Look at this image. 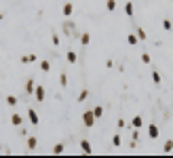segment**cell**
I'll list each match as a JSON object with an SVG mask.
<instances>
[{
  "mask_svg": "<svg viewBox=\"0 0 173 158\" xmlns=\"http://www.w3.org/2000/svg\"><path fill=\"white\" fill-rule=\"evenodd\" d=\"M137 38L139 40H146V32H144L141 27H137Z\"/></svg>",
  "mask_w": 173,
  "mask_h": 158,
  "instance_id": "d4e9b609",
  "label": "cell"
},
{
  "mask_svg": "<svg viewBox=\"0 0 173 158\" xmlns=\"http://www.w3.org/2000/svg\"><path fill=\"white\" fill-rule=\"evenodd\" d=\"M82 122H84L87 127H93V124H95V114H93V112H84V114H82Z\"/></svg>",
  "mask_w": 173,
  "mask_h": 158,
  "instance_id": "6da1fadb",
  "label": "cell"
},
{
  "mask_svg": "<svg viewBox=\"0 0 173 158\" xmlns=\"http://www.w3.org/2000/svg\"><path fill=\"white\" fill-rule=\"evenodd\" d=\"M25 91H28V93H34V80H32V78L28 80V85H25Z\"/></svg>",
  "mask_w": 173,
  "mask_h": 158,
  "instance_id": "5bb4252c",
  "label": "cell"
},
{
  "mask_svg": "<svg viewBox=\"0 0 173 158\" xmlns=\"http://www.w3.org/2000/svg\"><path fill=\"white\" fill-rule=\"evenodd\" d=\"M21 63H32V61H36V55H25V57H21Z\"/></svg>",
  "mask_w": 173,
  "mask_h": 158,
  "instance_id": "9c48e42d",
  "label": "cell"
},
{
  "mask_svg": "<svg viewBox=\"0 0 173 158\" xmlns=\"http://www.w3.org/2000/svg\"><path fill=\"white\" fill-rule=\"evenodd\" d=\"M106 9H108V11H114L116 9V0H108V2H106Z\"/></svg>",
  "mask_w": 173,
  "mask_h": 158,
  "instance_id": "2e32d148",
  "label": "cell"
},
{
  "mask_svg": "<svg viewBox=\"0 0 173 158\" xmlns=\"http://www.w3.org/2000/svg\"><path fill=\"white\" fill-rule=\"evenodd\" d=\"M53 44H55V47L59 44V36H57V34H53Z\"/></svg>",
  "mask_w": 173,
  "mask_h": 158,
  "instance_id": "f546056e",
  "label": "cell"
},
{
  "mask_svg": "<svg viewBox=\"0 0 173 158\" xmlns=\"http://www.w3.org/2000/svg\"><path fill=\"white\" fill-rule=\"evenodd\" d=\"M59 85H61V86L68 85V76H66V74H61V76H59Z\"/></svg>",
  "mask_w": 173,
  "mask_h": 158,
  "instance_id": "7402d4cb",
  "label": "cell"
},
{
  "mask_svg": "<svg viewBox=\"0 0 173 158\" xmlns=\"http://www.w3.org/2000/svg\"><path fill=\"white\" fill-rule=\"evenodd\" d=\"M72 11H74V6H72V4H63V15H66V17H70V15H72Z\"/></svg>",
  "mask_w": 173,
  "mask_h": 158,
  "instance_id": "ba28073f",
  "label": "cell"
},
{
  "mask_svg": "<svg viewBox=\"0 0 173 158\" xmlns=\"http://www.w3.org/2000/svg\"><path fill=\"white\" fill-rule=\"evenodd\" d=\"M148 133H150L152 139H156V137H158V127H156V124H150V127H148Z\"/></svg>",
  "mask_w": 173,
  "mask_h": 158,
  "instance_id": "3957f363",
  "label": "cell"
},
{
  "mask_svg": "<svg viewBox=\"0 0 173 158\" xmlns=\"http://www.w3.org/2000/svg\"><path fill=\"white\" fill-rule=\"evenodd\" d=\"M66 59H68L70 63H76V59H78V55H76L74 51H68V53H66Z\"/></svg>",
  "mask_w": 173,
  "mask_h": 158,
  "instance_id": "8992f818",
  "label": "cell"
},
{
  "mask_svg": "<svg viewBox=\"0 0 173 158\" xmlns=\"http://www.w3.org/2000/svg\"><path fill=\"white\" fill-rule=\"evenodd\" d=\"M6 103H9V106H17V97L9 95V97H6Z\"/></svg>",
  "mask_w": 173,
  "mask_h": 158,
  "instance_id": "603a6c76",
  "label": "cell"
},
{
  "mask_svg": "<svg viewBox=\"0 0 173 158\" xmlns=\"http://www.w3.org/2000/svg\"><path fill=\"white\" fill-rule=\"evenodd\" d=\"M93 114H95V118H99V116H104V108H102V106H97V108L93 110Z\"/></svg>",
  "mask_w": 173,
  "mask_h": 158,
  "instance_id": "9a60e30c",
  "label": "cell"
},
{
  "mask_svg": "<svg viewBox=\"0 0 173 158\" xmlns=\"http://www.w3.org/2000/svg\"><path fill=\"white\" fill-rule=\"evenodd\" d=\"M61 152H63V143H57L53 148V154H61Z\"/></svg>",
  "mask_w": 173,
  "mask_h": 158,
  "instance_id": "44dd1931",
  "label": "cell"
},
{
  "mask_svg": "<svg viewBox=\"0 0 173 158\" xmlns=\"http://www.w3.org/2000/svg\"><path fill=\"white\" fill-rule=\"evenodd\" d=\"M80 42H82V44H84V47H87V44H89V42H91V34H82V38H80Z\"/></svg>",
  "mask_w": 173,
  "mask_h": 158,
  "instance_id": "e0dca14e",
  "label": "cell"
},
{
  "mask_svg": "<svg viewBox=\"0 0 173 158\" xmlns=\"http://www.w3.org/2000/svg\"><path fill=\"white\" fill-rule=\"evenodd\" d=\"M162 30H167V32L171 30V21H169V19H165V21H162Z\"/></svg>",
  "mask_w": 173,
  "mask_h": 158,
  "instance_id": "4316f807",
  "label": "cell"
},
{
  "mask_svg": "<svg viewBox=\"0 0 173 158\" xmlns=\"http://www.w3.org/2000/svg\"><path fill=\"white\" fill-rule=\"evenodd\" d=\"M28 118H30V122H32L34 127L38 124V114H36V110H34V108H30V110H28Z\"/></svg>",
  "mask_w": 173,
  "mask_h": 158,
  "instance_id": "7a4b0ae2",
  "label": "cell"
},
{
  "mask_svg": "<svg viewBox=\"0 0 173 158\" xmlns=\"http://www.w3.org/2000/svg\"><path fill=\"white\" fill-rule=\"evenodd\" d=\"M87 97H89V91L84 89V91H80V95H78V101H84Z\"/></svg>",
  "mask_w": 173,
  "mask_h": 158,
  "instance_id": "ffe728a7",
  "label": "cell"
},
{
  "mask_svg": "<svg viewBox=\"0 0 173 158\" xmlns=\"http://www.w3.org/2000/svg\"><path fill=\"white\" fill-rule=\"evenodd\" d=\"M116 124H118V129H125V127H127V122H125V120H123V118H120V120H118V122H116Z\"/></svg>",
  "mask_w": 173,
  "mask_h": 158,
  "instance_id": "f1b7e54d",
  "label": "cell"
},
{
  "mask_svg": "<svg viewBox=\"0 0 173 158\" xmlns=\"http://www.w3.org/2000/svg\"><path fill=\"white\" fill-rule=\"evenodd\" d=\"M112 146H114V148L120 146V135H114V137H112Z\"/></svg>",
  "mask_w": 173,
  "mask_h": 158,
  "instance_id": "d6986e66",
  "label": "cell"
},
{
  "mask_svg": "<svg viewBox=\"0 0 173 158\" xmlns=\"http://www.w3.org/2000/svg\"><path fill=\"white\" fill-rule=\"evenodd\" d=\"M40 68H42V72H49V70H51V63H49V61H42Z\"/></svg>",
  "mask_w": 173,
  "mask_h": 158,
  "instance_id": "cb8c5ba5",
  "label": "cell"
},
{
  "mask_svg": "<svg viewBox=\"0 0 173 158\" xmlns=\"http://www.w3.org/2000/svg\"><path fill=\"white\" fill-rule=\"evenodd\" d=\"M171 150H173V141L169 139V141H167V143L162 146V152H171Z\"/></svg>",
  "mask_w": 173,
  "mask_h": 158,
  "instance_id": "ac0fdd59",
  "label": "cell"
},
{
  "mask_svg": "<svg viewBox=\"0 0 173 158\" xmlns=\"http://www.w3.org/2000/svg\"><path fill=\"white\" fill-rule=\"evenodd\" d=\"M141 124H144V120H141V116H133V120H131V127H133V129H139Z\"/></svg>",
  "mask_w": 173,
  "mask_h": 158,
  "instance_id": "5b68a950",
  "label": "cell"
},
{
  "mask_svg": "<svg viewBox=\"0 0 173 158\" xmlns=\"http://www.w3.org/2000/svg\"><path fill=\"white\" fill-rule=\"evenodd\" d=\"M125 13H127L129 17L133 15V2H127V4H125Z\"/></svg>",
  "mask_w": 173,
  "mask_h": 158,
  "instance_id": "4fadbf2b",
  "label": "cell"
},
{
  "mask_svg": "<svg viewBox=\"0 0 173 158\" xmlns=\"http://www.w3.org/2000/svg\"><path fill=\"white\" fill-rule=\"evenodd\" d=\"M80 148H82V152H87V154H91V152H93V150H91V143H89V141H82Z\"/></svg>",
  "mask_w": 173,
  "mask_h": 158,
  "instance_id": "30bf717a",
  "label": "cell"
},
{
  "mask_svg": "<svg viewBox=\"0 0 173 158\" xmlns=\"http://www.w3.org/2000/svg\"><path fill=\"white\" fill-rule=\"evenodd\" d=\"M141 61H144V63H150V55H148V53H144V55H141Z\"/></svg>",
  "mask_w": 173,
  "mask_h": 158,
  "instance_id": "83f0119b",
  "label": "cell"
},
{
  "mask_svg": "<svg viewBox=\"0 0 173 158\" xmlns=\"http://www.w3.org/2000/svg\"><path fill=\"white\" fill-rule=\"evenodd\" d=\"M36 148V137H28V150H34Z\"/></svg>",
  "mask_w": 173,
  "mask_h": 158,
  "instance_id": "7c38bea8",
  "label": "cell"
},
{
  "mask_svg": "<svg viewBox=\"0 0 173 158\" xmlns=\"http://www.w3.org/2000/svg\"><path fill=\"white\" fill-rule=\"evenodd\" d=\"M152 80L158 85V82H161V74H158V72H152Z\"/></svg>",
  "mask_w": 173,
  "mask_h": 158,
  "instance_id": "484cf974",
  "label": "cell"
},
{
  "mask_svg": "<svg viewBox=\"0 0 173 158\" xmlns=\"http://www.w3.org/2000/svg\"><path fill=\"white\" fill-rule=\"evenodd\" d=\"M127 40H129V44H137V40H139V38H137V34H129Z\"/></svg>",
  "mask_w": 173,
  "mask_h": 158,
  "instance_id": "8fae6325",
  "label": "cell"
},
{
  "mask_svg": "<svg viewBox=\"0 0 173 158\" xmlns=\"http://www.w3.org/2000/svg\"><path fill=\"white\" fill-rule=\"evenodd\" d=\"M36 99L38 101H45V89L42 86H36Z\"/></svg>",
  "mask_w": 173,
  "mask_h": 158,
  "instance_id": "52a82bcc",
  "label": "cell"
},
{
  "mask_svg": "<svg viewBox=\"0 0 173 158\" xmlns=\"http://www.w3.org/2000/svg\"><path fill=\"white\" fill-rule=\"evenodd\" d=\"M21 122H23V118L19 116V114H13V116H11V124H15V127H21Z\"/></svg>",
  "mask_w": 173,
  "mask_h": 158,
  "instance_id": "277c9868",
  "label": "cell"
}]
</instances>
